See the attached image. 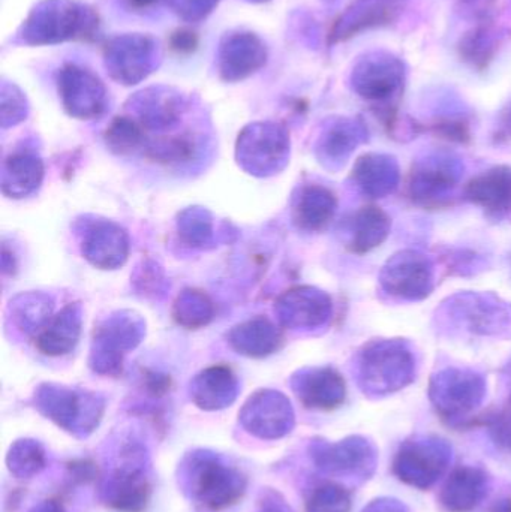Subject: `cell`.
Returning a JSON list of instances; mask_svg holds the SVG:
<instances>
[{"label": "cell", "mask_w": 511, "mask_h": 512, "mask_svg": "<svg viewBox=\"0 0 511 512\" xmlns=\"http://www.w3.org/2000/svg\"><path fill=\"white\" fill-rule=\"evenodd\" d=\"M452 462V448L443 439L416 438L399 451L395 472L399 480L419 489H428L440 480Z\"/></svg>", "instance_id": "cell-6"}, {"label": "cell", "mask_w": 511, "mask_h": 512, "mask_svg": "<svg viewBox=\"0 0 511 512\" xmlns=\"http://www.w3.org/2000/svg\"><path fill=\"white\" fill-rule=\"evenodd\" d=\"M444 327L479 336H511V304L494 294L461 292L437 312Z\"/></svg>", "instance_id": "cell-2"}, {"label": "cell", "mask_w": 511, "mask_h": 512, "mask_svg": "<svg viewBox=\"0 0 511 512\" xmlns=\"http://www.w3.org/2000/svg\"><path fill=\"white\" fill-rule=\"evenodd\" d=\"M392 230L389 216L380 207H363L353 221L351 248L356 254H366L383 245Z\"/></svg>", "instance_id": "cell-11"}, {"label": "cell", "mask_w": 511, "mask_h": 512, "mask_svg": "<svg viewBox=\"0 0 511 512\" xmlns=\"http://www.w3.org/2000/svg\"><path fill=\"white\" fill-rule=\"evenodd\" d=\"M416 378V357L402 339L372 340L359 355V381L365 393L387 396Z\"/></svg>", "instance_id": "cell-1"}, {"label": "cell", "mask_w": 511, "mask_h": 512, "mask_svg": "<svg viewBox=\"0 0 511 512\" xmlns=\"http://www.w3.org/2000/svg\"><path fill=\"white\" fill-rule=\"evenodd\" d=\"M507 132L511 135V113L509 116V120H507Z\"/></svg>", "instance_id": "cell-13"}, {"label": "cell", "mask_w": 511, "mask_h": 512, "mask_svg": "<svg viewBox=\"0 0 511 512\" xmlns=\"http://www.w3.org/2000/svg\"><path fill=\"white\" fill-rule=\"evenodd\" d=\"M354 179L368 197L386 198L398 189L401 171L393 156L368 153L357 161Z\"/></svg>", "instance_id": "cell-9"}, {"label": "cell", "mask_w": 511, "mask_h": 512, "mask_svg": "<svg viewBox=\"0 0 511 512\" xmlns=\"http://www.w3.org/2000/svg\"><path fill=\"white\" fill-rule=\"evenodd\" d=\"M380 283L387 294L399 300H425L434 291V261L431 256L413 249L398 252L384 264Z\"/></svg>", "instance_id": "cell-5"}, {"label": "cell", "mask_w": 511, "mask_h": 512, "mask_svg": "<svg viewBox=\"0 0 511 512\" xmlns=\"http://www.w3.org/2000/svg\"><path fill=\"white\" fill-rule=\"evenodd\" d=\"M488 493V478L479 469L462 468L447 481L441 504L452 512H468L476 508Z\"/></svg>", "instance_id": "cell-10"}, {"label": "cell", "mask_w": 511, "mask_h": 512, "mask_svg": "<svg viewBox=\"0 0 511 512\" xmlns=\"http://www.w3.org/2000/svg\"><path fill=\"white\" fill-rule=\"evenodd\" d=\"M365 512H407V510L398 501L383 499V501H375Z\"/></svg>", "instance_id": "cell-12"}, {"label": "cell", "mask_w": 511, "mask_h": 512, "mask_svg": "<svg viewBox=\"0 0 511 512\" xmlns=\"http://www.w3.org/2000/svg\"><path fill=\"white\" fill-rule=\"evenodd\" d=\"M486 396L483 375L470 369L447 367L435 373L429 397L435 409L450 420H459L482 405Z\"/></svg>", "instance_id": "cell-4"}, {"label": "cell", "mask_w": 511, "mask_h": 512, "mask_svg": "<svg viewBox=\"0 0 511 512\" xmlns=\"http://www.w3.org/2000/svg\"><path fill=\"white\" fill-rule=\"evenodd\" d=\"M507 378H509V384L511 387V363L509 364V369H507Z\"/></svg>", "instance_id": "cell-14"}, {"label": "cell", "mask_w": 511, "mask_h": 512, "mask_svg": "<svg viewBox=\"0 0 511 512\" xmlns=\"http://www.w3.org/2000/svg\"><path fill=\"white\" fill-rule=\"evenodd\" d=\"M464 164L450 152H432L417 159L408 192L417 206L440 207L452 197L464 177Z\"/></svg>", "instance_id": "cell-3"}, {"label": "cell", "mask_w": 511, "mask_h": 512, "mask_svg": "<svg viewBox=\"0 0 511 512\" xmlns=\"http://www.w3.org/2000/svg\"><path fill=\"white\" fill-rule=\"evenodd\" d=\"M404 86L402 65L392 57L374 56L357 75V90L363 98L374 102L386 117L387 125H395L393 102Z\"/></svg>", "instance_id": "cell-7"}, {"label": "cell", "mask_w": 511, "mask_h": 512, "mask_svg": "<svg viewBox=\"0 0 511 512\" xmlns=\"http://www.w3.org/2000/svg\"><path fill=\"white\" fill-rule=\"evenodd\" d=\"M464 197L488 215H506L511 210V168L501 165L474 177L464 189Z\"/></svg>", "instance_id": "cell-8"}]
</instances>
